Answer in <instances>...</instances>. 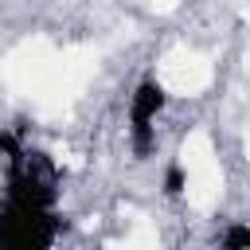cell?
Listing matches in <instances>:
<instances>
[{
	"label": "cell",
	"instance_id": "cell-1",
	"mask_svg": "<svg viewBox=\"0 0 250 250\" xmlns=\"http://www.w3.org/2000/svg\"><path fill=\"white\" fill-rule=\"evenodd\" d=\"M0 156H4V199L59 211L62 168L47 148H39V145L16 137L12 129H4L0 133Z\"/></svg>",
	"mask_w": 250,
	"mask_h": 250
},
{
	"label": "cell",
	"instance_id": "cell-5",
	"mask_svg": "<svg viewBox=\"0 0 250 250\" xmlns=\"http://www.w3.org/2000/svg\"><path fill=\"white\" fill-rule=\"evenodd\" d=\"M184 188H188V168H184L180 160L164 164V176H160V191H164L168 199H176V195H184Z\"/></svg>",
	"mask_w": 250,
	"mask_h": 250
},
{
	"label": "cell",
	"instance_id": "cell-4",
	"mask_svg": "<svg viewBox=\"0 0 250 250\" xmlns=\"http://www.w3.org/2000/svg\"><path fill=\"white\" fill-rule=\"evenodd\" d=\"M219 246H230V250H250V219H234L227 223L219 234H215Z\"/></svg>",
	"mask_w": 250,
	"mask_h": 250
},
{
	"label": "cell",
	"instance_id": "cell-2",
	"mask_svg": "<svg viewBox=\"0 0 250 250\" xmlns=\"http://www.w3.org/2000/svg\"><path fill=\"white\" fill-rule=\"evenodd\" d=\"M164 109H168V86L156 74L137 78L129 90V102H125V145H129V156L137 164L156 156Z\"/></svg>",
	"mask_w": 250,
	"mask_h": 250
},
{
	"label": "cell",
	"instance_id": "cell-3",
	"mask_svg": "<svg viewBox=\"0 0 250 250\" xmlns=\"http://www.w3.org/2000/svg\"><path fill=\"white\" fill-rule=\"evenodd\" d=\"M62 238V215L31 203H0V250H51Z\"/></svg>",
	"mask_w": 250,
	"mask_h": 250
}]
</instances>
